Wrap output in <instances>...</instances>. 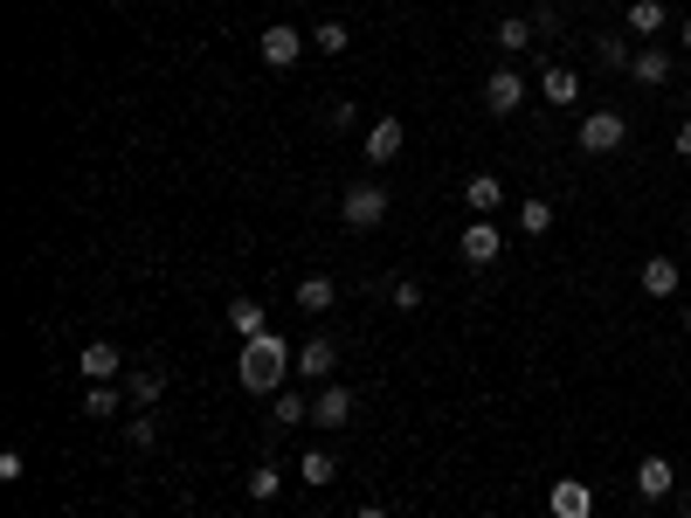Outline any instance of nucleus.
Masks as SVG:
<instances>
[{
    "mask_svg": "<svg viewBox=\"0 0 691 518\" xmlns=\"http://www.w3.org/2000/svg\"><path fill=\"white\" fill-rule=\"evenodd\" d=\"M463 208L498 215V208H506V180H498V173H471V180H463Z\"/></svg>",
    "mask_w": 691,
    "mask_h": 518,
    "instance_id": "obj_18",
    "label": "nucleus"
},
{
    "mask_svg": "<svg viewBox=\"0 0 691 518\" xmlns=\"http://www.w3.org/2000/svg\"><path fill=\"white\" fill-rule=\"evenodd\" d=\"M594 55H602V69H629V35H594Z\"/></svg>",
    "mask_w": 691,
    "mask_h": 518,
    "instance_id": "obj_29",
    "label": "nucleus"
},
{
    "mask_svg": "<svg viewBox=\"0 0 691 518\" xmlns=\"http://www.w3.org/2000/svg\"><path fill=\"white\" fill-rule=\"evenodd\" d=\"M353 518H387V511H381V505H360V511H353Z\"/></svg>",
    "mask_w": 691,
    "mask_h": 518,
    "instance_id": "obj_34",
    "label": "nucleus"
},
{
    "mask_svg": "<svg viewBox=\"0 0 691 518\" xmlns=\"http://www.w3.org/2000/svg\"><path fill=\"white\" fill-rule=\"evenodd\" d=\"M229 332H235V339H264V305H256V298H229Z\"/></svg>",
    "mask_w": 691,
    "mask_h": 518,
    "instance_id": "obj_22",
    "label": "nucleus"
},
{
    "mask_svg": "<svg viewBox=\"0 0 691 518\" xmlns=\"http://www.w3.org/2000/svg\"><path fill=\"white\" fill-rule=\"evenodd\" d=\"M637 284H643V298H650V305H664V298H678V290H684V263H670V256H650Z\"/></svg>",
    "mask_w": 691,
    "mask_h": 518,
    "instance_id": "obj_10",
    "label": "nucleus"
},
{
    "mask_svg": "<svg viewBox=\"0 0 691 518\" xmlns=\"http://www.w3.org/2000/svg\"><path fill=\"white\" fill-rule=\"evenodd\" d=\"M539 98H547L553 111H574L581 104V77H574L567 63H553V69H539Z\"/></svg>",
    "mask_w": 691,
    "mask_h": 518,
    "instance_id": "obj_15",
    "label": "nucleus"
},
{
    "mask_svg": "<svg viewBox=\"0 0 691 518\" xmlns=\"http://www.w3.org/2000/svg\"><path fill=\"white\" fill-rule=\"evenodd\" d=\"M22 470H28V464H22V450L0 456V484H22Z\"/></svg>",
    "mask_w": 691,
    "mask_h": 518,
    "instance_id": "obj_32",
    "label": "nucleus"
},
{
    "mask_svg": "<svg viewBox=\"0 0 691 518\" xmlns=\"http://www.w3.org/2000/svg\"><path fill=\"white\" fill-rule=\"evenodd\" d=\"M132 401H125V380H90L84 387V415L90 422H111V415H125Z\"/></svg>",
    "mask_w": 691,
    "mask_h": 518,
    "instance_id": "obj_17",
    "label": "nucleus"
},
{
    "mask_svg": "<svg viewBox=\"0 0 691 518\" xmlns=\"http://www.w3.org/2000/svg\"><path fill=\"white\" fill-rule=\"evenodd\" d=\"M297 477H305V484H332V477H340V464H332L325 450H305V456H297Z\"/></svg>",
    "mask_w": 691,
    "mask_h": 518,
    "instance_id": "obj_28",
    "label": "nucleus"
},
{
    "mask_svg": "<svg viewBox=\"0 0 691 518\" xmlns=\"http://www.w3.org/2000/svg\"><path fill=\"white\" fill-rule=\"evenodd\" d=\"M547 511L553 518H594V491L581 484V477H560V484L547 491Z\"/></svg>",
    "mask_w": 691,
    "mask_h": 518,
    "instance_id": "obj_12",
    "label": "nucleus"
},
{
    "mask_svg": "<svg viewBox=\"0 0 691 518\" xmlns=\"http://www.w3.org/2000/svg\"><path fill=\"white\" fill-rule=\"evenodd\" d=\"M401 145H408V125L401 118H373L367 125V166H395Z\"/></svg>",
    "mask_w": 691,
    "mask_h": 518,
    "instance_id": "obj_9",
    "label": "nucleus"
},
{
    "mask_svg": "<svg viewBox=\"0 0 691 518\" xmlns=\"http://www.w3.org/2000/svg\"><path fill=\"white\" fill-rule=\"evenodd\" d=\"M526 22H533V35H539V42H560V35H567V8H560V0H539V8L526 14Z\"/></svg>",
    "mask_w": 691,
    "mask_h": 518,
    "instance_id": "obj_24",
    "label": "nucleus"
},
{
    "mask_svg": "<svg viewBox=\"0 0 691 518\" xmlns=\"http://www.w3.org/2000/svg\"><path fill=\"white\" fill-rule=\"evenodd\" d=\"M77 374H84V380H118V374H125V353H118L111 339H90L84 353H77Z\"/></svg>",
    "mask_w": 691,
    "mask_h": 518,
    "instance_id": "obj_14",
    "label": "nucleus"
},
{
    "mask_svg": "<svg viewBox=\"0 0 691 518\" xmlns=\"http://www.w3.org/2000/svg\"><path fill=\"white\" fill-rule=\"evenodd\" d=\"M519 229H526V235H547V229H553V200H539V194L519 200Z\"/></svg>",
    "mask_w": 691,
    "mask_h": 518,
    "instance_id": "obj_27",
    "label": "nucleus"
},
{
    "mask_svg": "<svg viewBox=\"0 0 691 518\" xmlns=\"http://www.w3.org/2000/svg\"><path fill=\"white\" fill-rule=\"evenodd\" d=\"M332 366H340V346H332L325 332L297 346V374H305V380H319V387H325V380H332Z\"/></svg>",
    "mask_w": 691,
    "mask_h": 518,
    "instance_id": "obj_16",
    "label": "nucleus"
},
{
    "mask_svg": "<svg viewBox=\"0 0 691 518\" xmlns=\"http://www.w3.org/2000/svg\"><path fill=\"white\" fill-rule=\"evenodd\" d=\"M270 422H277V429H297V422H311V394H297V387L270 394Z\"/></svg>",
    "mask_w": 691,
    "mask_h": 518,
    "instance_id": "obj_23",
    "label": "nucleus"
},
{
    "mask_svg": "<svg viewBox=\"0 0 691 518\" xmlns=\"http://www.w3.org/2000/svg\"><path fill=\"white\" fill-rule=\"evenodd\" d=\"M291 298H297V311H305V319H325V311L340 305V284H332V276L319 270V276H297V290H291Z\"/></svg>",
    "mask_w": 691,
    "mask_h": 518,
    "instance_id": "obj_13",
    "label": "nucleus"
},
{
    "mask_svg": "<svg viewBox=\"0 0 691 518\" xmlns=\"http://www.w3.org/2000/svg\"><path fill=\"white\" fill-rule=\"evenodd\" d=\"M387 208H395V200H387V187H381V180H360V187H346V200H340V221H346V229H381V221H387Z\"/></svg>",
    "mask_w": 691,
    "mask_h": 518,
    "instance_id": "obj_3",
    "label": "nucleus"
},
{
    "mask_svg": "<svg viewBox=\"0 0 691 518\" xmlns=\"http://www.w3.org/2000/svg\"><path fill=\"white\" fill-rule=\"evenodd\" d=\"M242 491H249L256 505H270V497L284 491V470H277V464H256V470H249V484H242Z\"/></svg>",
    "mask_w": 691,
    "mask_h": 518,
    "instance_id": "obj_26",
    "label": "nucleus"
},
{
    "mask_svg": "<svg viewBox=\"0 0 691 518\" xmlns=\"http://www.w3.org/2000/svg\"><path fill=\"white\" fill-rule=\"evenodd\" d=\"M678 518H691V491H684V505H678Z\"/></svg>",
    "mask_w": 691,
    "mask_h": 518,
    "instance_id": "obj_37",
    "label": "nucleus"
},
{
    "mask_svg": "<svg viewBox=\"0 0 691 518\" xmlns=\"http://www.w3.org/2000/svg\"><path fill=\"white\" fill-rule=\"evenodd\" d=\"M581 153H594V159H609V153H623V139H629V118L623 111H588L581 118Z\"/></svg>",
    "mask_w": 691,
    "mask_h": 518,
    "instance_id": "obj_4",
    "label": "nucleus"
},
{
    "mask_svg": "<svg viewBox=\"0 0 691 518\" xmlns=\"http://www.w3.org/2000/svg\"><path fill=\"white\" fill-rule=\"evenodd\" d=\"M311 422H319V429H346V422H353V387L325 380L319 394H311Z\"/></svg>",
    "mask_w": 691,
    "mask_h": 518,
    "instance_id": "obj_11",
    "label": "nucleus"
},
{
    "mask_svg": "<svg viewBox=\"0 0 691 518\" xmlns=\"http://www.w3.org/2000/svg\"><path fill=\"white\" fill-rule=\"evenodd\" d=\"M678 325H684V332H691V305H684V311H678Z\"/></svg>",
    "mask_w": 691,
    "mask_h": 518,
    "instance_id": "obj_36",
    "label": "nucleus"
},
{
    "mask_svg": "<svg viewBox=\"0 0 691 518\" xmlns=\"http://www.w3.org/2000/svg\"><path fill=\"white\" fill-rule=\"evenodd\" d=\"M629 77H637L643 90H664L670 77H678V55H670L664 42H643L637 55H629Z\"/></svg>",
    "mask_w": 691,
    "mask_h": 518,
    "instance_id": "obj_7",
    "label": "nucleus"
},
{
    "mask_svg": "<svg viewBox=\"0 0 691 518\" xmlns=\"http://www.w3.org/2000/svg\"><path fill=\"white\" fill-rule=\"evenodd\" d=\"M457 256L471 270H491L498 256H506V229H498L491 215H471V221H463V235H457Z\"/></svg>",
    "mask_w": 691,
    "mask_h": 518,
    "instance_id": "obj_2",
    "label": "nucleus"
},
{
    "mask_svg": "<svg viewBox=\"0 0 691 518\" xmlns=\"http://www.w3.org/2000/svg\"><path fill=\"white\" fill-rule=\"evenodd\" d=\"M297 374V353H291V339L284 332H264V339H242V360H235V380H242V394H284Z\"/></svg>",
    "mask_w": 691,
    "mask_h": 518,
    "instance_id": "obj_1",
    "label": "nucleus"
},
{
    "mask_svg": "<svg viewBox=\"0 0 691 518\" xmlns=\"http://www.w3.org/2000/svg\"><path fill=\"white\" fill-rule=\"evenodd\" d=\"M387 298H395V311H422V284H415V276H395Z\"/></svg>",
    "mask_w": 691,
    "mask_h": 518,
    "instance_id": "obj_31",
    "label": "nucleus"
},
{
    "mask_svg": "<svg viewBox=\"0 0 691 518\" xmlns=\"http://www.w3.org/2000/svg\"><path fill=\"white\" fill-rule=\"evenodd\" d=\"M678 153H684V159H691V118H684V125H678Z\"/></svg>",
    "mask_w": 691,
    "mask_h": 518,
    "instance_id": "obj_33",
    "label": "nucleus"
},
{
    "mask_svg": "<svg viewBox=\"0 0 691 518\" xmlns=\"http://www.w3.org/2000/svg\"><path fill=\"white\" fill-rule=\"evenodd\" d=\"M533 42H539V35H533V22H526V14H506V22L491 28V49H498V55H526Z\"/></svg>",
    "mask_w": 691,
    "mask_h": 518,
    "instance_id": "obj_20",
    "label": "nucleus"
},
{
    "mask_svg": "<svg viewBox=\"0 0 691 518\" xmlns=\"http://www.w3.org/2000/svg\"><path fill=\"white\" fill-rule=\"evenodd\" d=\"M678 42H684V49H691V22H678Z\"/></svg>",
    "mask_w": 691,
    "mask_h": 518,
    "instance_id": "obj_35",
    "label": "nucleus"
},
{
    "mask_svg": "<svg viewBox=\"0 0 691 518\" xmlns=\"http://www.w3.org/2000/svg\"><path fill=\"white\" fill-rule=\"evenodd\" d=\"M125 442H132V450H159V415H153V409H132V422H125Z\"/></svg>",
    "mask_w": 691,
    "mask_h": 518,
    "instance_id": "obj_25",
    "label": "nucleus"
},
{
    "mask_svg": "<svg viewBox=\"0 0 691 518\" xmlns=\"http://www.w3.org/2000/svg\"><path fill=\"white\" fill-rule=\"evenodd\" d=\"M560 8H581V0H560Z\"/></svg>",
    "mask_w": 691,
    "mask_h": 518,
    "instance_id": "obj_38",
    "label": "nucleus"
},
{
    "mask_svg": "<svg viewBox=\"0 0 691 518\" xmlns=\"http://www.w3.org/2000/svg\"><path fill=\"white\" fill-rule=\"evenodd\" d=\"M664 28H670V8H664V0H629V35H637V42H657Z\"/></svg>",
    "mask_w": 691,
    "mask_h": 518,
    "instance_id": "obj_19",
    "label": "nucleus"
},
{
    "mask_svg": "<svg viewBox=\"0 0 691 518\" xmlns=\"http://www.w3.org/2000/svg\"><path fill=\"white\" fill-rule=\"evenodd\" d=\"M159 394H166V374H159V366L125 374V401H132V409H159Z\"/></svg>",
    "mask_w": 691,
    "mask_h": 518,
    "instance_id": "obj_21",
    "label": "nucleus"
},
{
    "mask_svg": "<svg viewBox=\"0 0 691 518\" xmlns=\"http://www.w3.org/2000/svg\"><path fill=\"white\" fill-rule=\"evenodd\" d=\"M305 42H311V35H297L291 22H270L264 35H256V49H264V63H270V69H297V55H305Z\"/></svg>",
    "mask_w": 691,
    "mask_h": 518,
    "instance_id": "obj_6",
    "label": "nucleus"
},
{
    "mask_svg": "<svg viewBox=\"0 0 691 518\" xmlns=\"http://www.w3.org/2000/svg\"><path fill=\"white\" fill-rule=\"evenodd\" d=\"M533 98V83H526V69H491V77H484V111H491V118H512L519 104Z\"/></svg>",
    "mask_w": 691,
    "mask_h": 518,
    "instance_id": "obj_5",
    "label": "nucleus"
},
{
    "mask_svg": "<svg viewBox=\"0 0 691 518\" xmlns=\"http://www.w3.org/2000/svg\"><path fill=\"white\" fill-rule=\"evenodd\" d=\"M311 49H319V55H346V49H353L346 22H319V35H311Z\"/></svg>",
    "mask_w": 691,
    "mask_h": 518,
    "instance_id": "obj_30",
    "label": "nucleus"
},
{
    "mask_svg": "<svg viewBox=\"0 0 691 518\" xmlns=\"http://www.w3.org/2000/svg\"><path fill=\"white\" fill-rule=\"evenodd\" d=\"M629 484H637V497H643V505H664V497L678 491V464H670V456H643Z\"/></svg>",
    "mask_w": 691,
    "mask_h": 518,
    "instance_id": "obj_8",
    "label": "nucleus"
}]
</instances>
